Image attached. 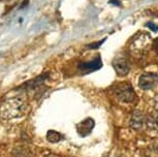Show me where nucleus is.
<instances>
[{
	"mask_svg": "<svg viewBox=\"0 0 158 157\" xmlns=\"http://www.w3.org/2000/svg\"><path fill=\"white\" fill-rule=\"evenodd\" d=\"M29 105L26 93H18L7 97L0 103V119L11 120L21 118L27 113Z\"/></svg>",
	"mask_w": 158,
	"mask_h": 157,
	"instance_id": "f257e3e1",
	"label": "nucleus"
},
{
	"mask_svg": "<svg viewBox=\"0 0 158 157\" xmlns=\"http://www.w3.org/2000/svg\"><path fill=\"white\" fill-rule=\"evenodd\" d=\"M113 93L122 102H132L136 99L135 92L132 86L127 82H122L116 84L113 87Z\"/></svg>",
	"mask_w": 158,
	"mask_h": 157,
	"instance_id": "f03ea898",
	"label": "nucleus"
},
{
	"mask_svg": "<svg viewBox=\"0 0 158 157\" xmlns=\"http://www.w3.org/2000/svg\"><path fill=\"white\" fill-rule=\"evenodd\" d=\"M158 85V76L154 72H145L139 79V87L142 90H151Z\"/></svg>",
	"mask_w": 158,
	"mask_h": 157,
	"instance_id": "7ed1b4c3",
	"label": "nucleus"
},
{
	"mask_svg": "<svg viewBox=\"0 0 158 157\" xmlns=\"http://www.w3.org/2000/svg\"><path fill=\"white\" fill-rule=\"evenodd\" d=\"M130 126L138 131L144 129L146 127V115L139 109L133 111L130 116Z\"/></svg>",
	"mask_w": 158,
	"mask_h": 157,
	"instance_id": "20e7f679",
	"label": "nucleus"
},
{
	"mask_svg": "<svg viewBox=\"0 0 158 157\" xmlns=\"http://www.w3.org/2000/svg\"><path fill=\"white\" fill-rule=\"evenodd\" d=\"M113 66H114L116 72L120 76H126L130 72V64L127 59L124 57L116 58L114 62H113Z\"/></svg>",
	"mask_w": 158,
	"mask_h": 157,
	"instance_id": "39448f33",
	"label": "nucleus"
},
{
	"mask_svg": "<svg viewBox=\"0 0 158 157\" xmlns=\"http://www.w3.org/2000/svg\"><path fill=\"white\" fill-rule=\"evenodd\" d=\"M95 125V122L92 118H87V119L83 120L77 125V131L79 133L80 137L85 138L92 131L93 127Z\"/></svg>",
	"mask_w": 158,
	"mask_h": 157,
	"instance_id": "423d86ee",
	"label": "nucleus"
},
{
	"mask_svg": "<svg viewBox=\"0 0 158 157\" xmlns=\"http://www.w3.org/2000/svg\"><path fill=\"white\" fill-rule=\"evenodd\" d=\"M146 127L152 132H158V111L151 112L146 115Z\"/></svg>",
	"mask_w": 158,
	"mask_h": 157,
	"instance_id": "0eeeda50",
	"label": "nucleus"
},
{
	"mask_svg": "<svg viewBox=\"0 0 158 157\" xmlns=\"http://www.w3.org/2000/svg\"><path fill=\"white\" fill-rule=\"evenodd\" d=\"M101 65H102V63H101L100 58L98 57L90 62H83V63L79 65V68L85 72H94V70L99 69L101 67Z\"/></svg>",
	"mask_w": 158,
	"mask_h": 157,
	"instance_id": "6e6552de",
	"label": "nucleus"
},
{
	"mask_svg": "<svg viewBox=\"0 0 158 157\" xmlns=\"http://www.w3.org/2000/svg\"><path fill=\"white\" fill-rule=\"evenodd\" d=\"M13 157H35L32 151L26 146L16 147L13 152Z\"/></svg>",
	"mask_w": 158,
	"mask_h": 157,
	"instance_id": "1a4fd4ad",
	"label": "nucleus"
},
{
	"mask_svg": "<svg viewBox=\"0 0 158 157\" xmlns=\"http://www.w3.org/2000/svg\"><path fill=\"white\" fill-rule=\"evenodd\" d=\"M63 137H62L61 133H59L58 131H55V130H49L47 133V140L50 142V143H58L60 142Z\"/></svg>",
	"mask_w": 158,
	"mask_h": 157,
	"instance_id": "9d476101",
	"label": "nucleus"
},
{
	"mask_svg": "<svg viewBox=\"0 0 158 157\" xmlns=\"http://www.w3.org/2000/svg\"><path fill=\"white\" fill-rule=\"evenodd\" d=\"M104 40H106V39H102V40L98 41V43H91L90 46H89V48H90V49H96V48H98V47L100 46L101 43H104Z\"/></svg>",
	"mask_w": 158,
	"mask_h": 157,
	"instance_id": "9b49d317",
	"label": "nucleus"
},
{
	"mask_svg": "<svg viewBox=\"0 0 158 157\" xmlns=\"http://www.w3.org/2000/svg\"><path fill=\"white\" fill-rule=\"evenodd\" d=\"M147 26H148V27H150L153 31H157V30H158V26H156L155 24H153V23H148Z\"/></svg>",
	"mask_w": 158,
	"mask_h": 157,
	"instance_id": "f8f14e48",
	"label": "nucleus"
},
{
	"mask_svg": "<svg viewBox=\"0 0 158 157\" xmlns=\"http://www.w3.org/2000/svg\"><path fill=\"white\" fill-rule=\"evenodd\" d=\"M153 48H154V50L156 51V53L158 54V37L155 38L154 41H153Z\"/></svg>",
	"mask_w": 158,
	"mask_h": 157,
	"instance_id": "ddd939ff",
	"label": "nucleus"
},
{
	"mask_svg": "<svg viewBox=\"0 0 158 157\" xmlns=\"http://www.w3.org/2000/svg\"><path fill=\"white\" fill-rule=\"evenodd\" d=\"M154 108H155V109H157L158 111V94L155 96V98H154Z\"/></svg>",
	"mask_w": 158,
	"mask_h": 157,
	"instance_id": "4468645a",
	"label": "nucleus"
},
{
	"mask_svg": "<svg viewBox=\"0 0 158 157\" xmlns=\"http://www.w3.org/2000/svg\"><path fill=\"white\" fill-rule=\"evenodd\" d=\"M110 3H114L115 5H120V1L119 0H110Z\"/></svg>",
	"mask_w": 158,
	"mask_h": 157,
	"instance_id": "2eb2a0df",
	"label": "nucleus"
},
{
	"mask_svg": "<svg viewBox=\"0 0 158 157\" xmlns=\"http://www.w3.org/2000/svg\"><path fill=\"white\" fill-rule=\"evenodd\" d=\"M46 157H60V156L56 155V154H49V155H47Z\"/></svg>",
	"mask_w": 158,
	"mask_h": 157,
	"instance_id": "dca6fc26",
	"label": "nucleus"
}]
</instances>
